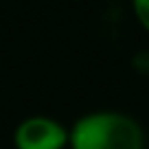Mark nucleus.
Returning a JSON list of instances; mask_svg holds the SVG:
<instances>
[{"label": "nucleus", "instance_id": "obj_1", "mask_svg": "<svg viewBox=\"0 0 149 149\" xmlns=\"http://www.w3.org/2000/svg\"><path fill=\"white\" fill-rule=\"evenodd\" d=\"M70 149H145L138 121L123 112H92L68 130Z\"/></svg>", "mask_w": 149, "mask_h": 149}, {"label": "nucleus", "instance_id": "obj_2", "mask_svg": "<svg viewBox=\"0 0 149 149\" xmlns=\"http://www.w3.org/2000/svg\"><path fill=\"white\" fill-rule=\"evenodd\" d=\"M15 149H66L68 130L51 116H29L13 132Z\"/></svg>", "mask_w": 149, "mask_h": 149}, {"label": "nucleus", "instance_id": "obj_3", "mask_svg": "<svg viewBox=\"0 0 149 149\" xmlns=\"http://www.w3.org/2000/svg\"><path fill=\"white\" fill-rule=\"evenodd\" d=\"M132 7H134V15L140 22V26L149 33V0H132Z\"/></svg>", "mask_w": 149, "mask_h": 149}]
</instances>
